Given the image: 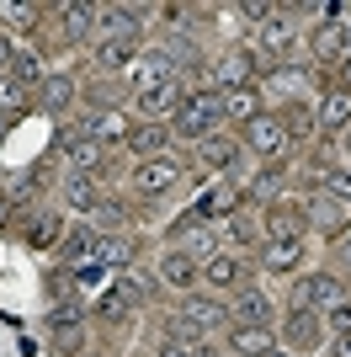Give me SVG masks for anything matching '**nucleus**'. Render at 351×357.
Wrapping results in <instances>:
<instances>
[{"label":"nucleus","mask_w":351,"mask_h":357,"mask_svg":"<svg viewBox=\"0 0 351 357\" xmlns=\"http://www.w3.org/2000/svg\"><path fill=\"white\" fill-rule=\"evenodd\" d=\"M224 102L213 96V91H203V96H187L181 102V112H176V134H187V139H208V128L219 123Z\"/></svg>","instance_id":"1"},{"label":"nucleus","mask_w":351,"mask_h":357,"mask_svg":"<svg viewBox=\"0 0 351 357\" xmlns=\"http://www.w3.org/2000/svg\"><path fill=\"white\" fill-rule=\"evenodd\" d=\"M314 304H330V310H336L341 304V283L336 278H304V283L292 288V310H314Z\"/></svg>","instance_id":"2"},{"label":"nucleus","mask_w":351,"mask_h":357,"mask_svg":"<svg viewBox=\"0 0 351 357\" xmlns=\"http://www.w3.org/2000/svg\"><path fill=\"white\" fill-rule=\"evenodd\" d=\"M250 144L261 149V155H282V144H288V123L282 118H266V112H256V118L245 123Z\"/></svg>","instance_id":"3"},{"label":"nucleus","mask_w":351,"mask_h":357,"mask_svg":"<svg viewBox=\"0 0 351 357\" xmlns=\"http://www.w3.org/2000/svg\"><path fill=\"white\" fill-rule=\"evenodd\" d=\"M213 75H219V86L245 91V86H250V75H256V54H250V48H234V54H224V59L213 64Z\"/></svg>","instance_id":"4"},{"label":"nucleus","mask_w":351,"mask_h":357,"mask_svg":"<svg viewBox=\"0 0 351 357\" xmlns=\"http://www.w3.org/2000/svg\"><path fill=\"white\" fill-rule=\"evenodd\" d=\"M176 160H149L133 171V192H165V187H176Z\"/></svg>","instance_id":"5"},{"label":"nucleus","mask_w":351,"mask_h":357,"mask_svg":"<svg viewBox=\"0 0 351 357\" xmlns=\"http://www.w3.org/2000/svg\"><path fill=\"white\" fill-rule=\"evenodd\" d=\"M133 107H139V112H144V118H165V112H171V107H181V86H149V91H139V96H133Z\"/></svg>","instance_id":"6"},{"label":"nucleus","mask_w":351,"mask_h":357,"mask_svg":"<svg viewBox=\"0 0 351 357\" xmlns=\"http://www.w3.org/2000/svg\"><path fill=\"white\" fill-rule=\"evenodd\" d=\"M234 352L240 357H266L272 352V326H234Z\"/></svg>","instance_id":"7"},{"label":"nucleus","mask_w":351,"mask_h":357,"mask_svg":"<svg viewBox=\"0 0 351 357\" xmlns=\"http://www.w3.org/2000/svg\"><path fill=\"white\" fill-rule=\"evenodd\" d=\"M219 320H224V310L213 298H187L181 304V326H192V331H208V326H219Z\"/></svg>","instance_id":"8"},{"label":"nucleus","mask_w":351,"mask_h":357,"mask_svg":"<svg viewBox=\"0 0 351 357\" xmlns=\"http://www.w3.org/2000/svg\"><path fill=\"white\" fill-rule=\"evenodd\" d=\"M282 336H288L292 347H304V352H309V347L320 342V320H314L309 310H292V320L282 326Z\"/></svg>","instance_id":"9"},{"label":"nucleus","mask_w":351,"mask_h":357,"mask_svg":"<svg viewBox=\"0 0 351 357\" xmlns=\"http://www.w3.org/2000/svg\"><path fill=\"white\" fill-rule=\"evenodd\" d=\"M96 59H102L107 70H128V64H139V54H133V38H107V43L96 48Z\"/></svg>","instance_id":"10"},{"label":"nucleus","mask_w":351,"mask_h":357,"mask_svg":"<svg viewBox=\"0 0 351 357\" xmlns=\"http://www.w3.org/2000/svg\"><path fill=\"white\" fill-rule=\"evenodd\" d=\"M160 278H165V283H171V288H187L192 278H197V261H192L187 251H171V256H165V261H160Z\"/></svg>","instance_id":"11"},{"label":"nucleus","mask_w":351,"mask_h":357,"mask_svg":"<svg viewBox=\"0 0 351 357\" xmlns=\"http://www.w3.org/2000/svg\"><path fill=\"white\" fill-rule=\"evenodd\" d=\"M234 320H240V326H266V320H272V304H266V294H240V304H234Z\"/></svg>","instance_id":"12"},{"label":"nucleus","mask_w":351,"mask_h":357,"mask_svg":"<svg viewBox=\"0 0 351 357\" xmlns=\"http://www.w3.org/2000/svg\"><path fill=\"white\" fill-rule=\"evenodd\" d=\"M149 86H171V59L165 54H144L139 59V91H149Z\"/></svg>","instance_id":"13"},{"label":"nucleus","mask_w":351,"mask_h":357,"mask_svg":"<svg viewBox=\"0 0 351 357\" xmlns=\"http://www.w3.org/2000/svg\"><path fill=\"white\" fill-rule=\"evenodd\" d=\"M70 102H75V80H70V75H48V80H43V107H48V112H64Z\"/></svg>","instance_id":"14"},{"label":"nucleus","mask_w":351,"mask_h":357,"mask_svg":"<svg viewBox=\"0 0 351 357\" xmlns=\"http://www.w3.org/2000/svg\"><path fill=\"white\" fill-rule=\"evenodd\" d=\"M298 256H304V240H272L266 245V267L288 272V267H298Z\"/></svg>","instance_id":"15"},{"label":"nucleus","mask_w":351,"mask_h":357,"mask_svg":"<svg viewBox=\"0 0 351 357\" xmlns=\"http://www.w3.org/2000/svg\"><path fill=\"white\" fill-rule=\"evenodd\" d=\"M86 134L96 144H112V139H128V123H123V112H102V118H91Z\"/></svg>","instance_id":"16"},{"label":"nucleus","mask_w":351,"mask_h":357,"mask_svg":"<svg viewBox=\"0 0 351 357\" xmlns=\"http://www.w3.org/2000/svg\"><path fill=\"white\" fill-rule=\"evenodd\" d=\"M320 123H325V128H341V123H351V91H330V96H325Z\"/></svg>","instance_id":"17"},{"label":"nucleus","mask_w":351,"mask_h":357,"mask_svg":"<svg viewBox=\"0 0 351 357\" xmlns=\"http://www.w3.org/2000/svg\"><path fill=\"white\" fill-rule=\"evenodd\" d=\"M341 48H346V27H341V22H325V27L314 32V54H320V59H336Z\"/></svg>","instance_id":"18"},{"label":"nucleus","mask_w":351,"mask_h":357,"mask_svg":"<svg viewBox=\"0 0 351 357\" xmlns=\"http://www.w3.org/2000/svg\"><path fill=\"white\" fill-rule=\"evenodd\" d=\"M54 342L64 347V352H75V347H80V314H75V310H58V314H54Z\"/></svg>","instance_id":"19"},{"label":"nucleus","mask_w":351,"mask_h":357,"mask_svg":"<svg viewBox=\"0 0 351 357\" xmlns=\"http://www.w3.org/2000/svg\"><path fill=\"white\" fill-rule=\"evenodd\" d=\"M102 22L112 32H123V38H133V32H139V6H107Z\"/></svg>","instance_id":"20"},{"label":"nucleus","mask_w":351,"mask_h":357,"mask_svg":"<svg viewBox=\"0 0 351 357\" xmlns=\"http://www.w3.org/2000/svg\"><path fill=\"white\" fill-rule=\"evenodd\" d=\"M96 160H102V144H96L91 134H75L70 139V165H75V171H86V165H96Z\"/></svg>","instance_id":"21"},{"label":"nucleus","mask_w":351,"mask_h":357,"mask_svg":"<svg viewBox=\"0 0 351 357\" xmlns=\"http://www.w3.org/2000/svg\"><path fill=\"white\" fill-rule=\"evenodd\" d=\"M128 256H133V245H128L123 235H107L102 245H96V261H102V267H123Z\"/></svg>","instance_id":"22"},{"label":"nucleus","mask_w":351,"mask_h":357,"mask_svg":"<svg viewBox=\"0 0 351 357\" xmlns=\"http://www.w3.org/2000/svg\"><path fill=\"white\" fill-rule=\"evenodd\" d=\"M208 283H213V288H234V283H240V261L213 256V261H208Z\"/></svg>","instance_id":"23"},{"label":"nucleus","mask_w":351,"mask_h":357,"mask_svg":"<svg viewBox=\"0 0 351 357\" xmlns=\"http://www.w3.org/2000/svg\"><path fill=\"white\" fill-rule=\"evenodd\" d=\"M256 107H261V102H256V91H229V102H224V112H229V118H240V123H250V118H256Z\"/></svg>","instance_id":"24"},{"label":"nucleus","mask_w":351,"mask_h":357,"mask_svg":"<svg viewBox=\"0 0 351 357\" xmlns=\"http://www.w3.org/2000/svg\"><path fill=\"white\" fill-rule=\"evenodd\" d=\"M96 16H102L96 6H70V11H64V32H70V38H86V27Z\"/></svg>","instance_id":"25"},{"label":"nucleus","mask_w":351,"mask_h":357,"mask_svg":"<svg viewBox=\"0 0 351 357\" xmlns=\"http://www.w3.org/2000/svg\"><path fill=\"white\" fill-rule=\"evenodd\" d=\"M272 235L277 240H304V219H298V213H272Z\"/></svg>","instance_id":"26"},{"label":"nucleus","mask_w":351,"mask_h":357,"mask_svg":"<svg viewBox=\"0 0 351 357\" xmlns=\"http://www.w3.org/2000/svg\"><path fill=\"white\" fill-rule=\"evenodd\" d=\"M133 149H144V155H155V149H165V128L160 123H149V128H139V134H128Z\"/></svg>","instance_id":"27"},{"label":"nucleus","mask_w":351,"mask_h":357,"mask_svg":"<svg viewBox=\"0 0 351 357\" xmlns=\"http://www.w3.org/2000/svg\"><path fill=\"white\" fill-rule=\"evenodd\" d=\"M261 43L272 48V54H282V48L292 43V27H288V22H266V27H261Z\"/></svg>","instance_id":"28"},{"label":"nucleus","mask_w":351,"mask_h":357,"mask_svg":"<svg viewBox=\"0 0 351 357\" xmlns=\"http://www.w3.org/2000/svg\"><path fill=\"white\" fill-rule=\"evenodd\" d=\"M203 160H208V165H219V171H224V165L234 160V144H229V139H203Z\"/></svg>","instance_id":"29"},{"label":"nucleus","mask_w":351,"mask_h":357,"mask_svg":"<svg viewBox=\"0 0 351 357\" xmlns=\"http://www.w3.org/2000/svg\"><path fill=\"white\" fill-rule=\"evenodd\" d=\"M70 203H75V208H96V203H102V192H96L86 176H75V181H70Z\"/></svg>","instance_id":"30"},{"label":"nucleus","mask_w":351,"mask_h":357,"mask_svg":"<svg viewBox=\"0 0 351 357\" xmlns=\"http://www.w3.org/2000/svg\"><path fill=\"white\" fill-rule=\"evenodd\" d=\"M234 203H240V192H229V187H219V192H213V197H208V203H203V208H197V219H203V213H229Z\"/></svg>","instance_id":"31"},{"label":"nucleus","mask_w":351,"mask_h":357,"mask_svg":"<svg viewBox=\"0 0 351 357\" xmlns=\"http://www.w3.org/2000/svg\"><path fill=\"white\" fill-rule=\"evenodd\" d=\"M58 240V219H38L32 224V245H54Z\"/></svg>","instance_id":"32"},{"label":"nucleus","mask_w":351,"mask_h":357,"mask_svg":"<svg viewBox=\"0 0 351 357\" xmlns=\"http://www.w3.org/2000/svg\"><path fill=\"white\" fill-rule=\"evenodd\" d=\"M325 192L336 203H351V176H325Z\"/></svg>","instance_id":"33"},{"label":"nucleus","mask_w":351,"mask_h":357,"mask_svg":"<svg viewBox=\"0 0 351 357\" xmlns=\"http://www.w3.org/2000/svg\"><path fill=\"white\" fill-rule=\"evenodd\" d=\"M123 310H128V294H123V288H117L112 298H102V314H107V320H117Z\"/></svg>","instance_id":"34"},{"label":"nucleus","mask_w":351,"mask_h":357,"mask_svg":"<svg viewBox=\"0 0 351 357\" xmlns=\"http://www.w3.org/2000/svg\"><path fill=\"white\" fill-rule=\"evenodd\" d=\"M0 107H22V86L16 80H0Z\"/></svg>","instance_id":"35"},{"label":"nucleus","mask_w":351,"mask_h":357,"mask_svg":"<svg viewBox=\"0 0 351 357\" xmlns=\"http://www.w3.org/2000/svg\"><path fill=\"white\" fill-rule=\"evenodd\" d=\"M330 326L346 336V331H351V304H336V310H330Z\"/></svg>","instance_id":"36"},{"label":"nucleus","mask_w":351,"mask_h":357,"mask_svg":"<svg viewBox=\"0 0 351 357\" xmlns=\"http://www.w3.org/2000/svg\"><path fill=\"white\" fill-rule=\"evenodd\" d=\"M16 75H22V80H32V75H38V59H32V54H16Z\"/></svg>","instance_id":"37"},{"label":"nucleus","mask_w":351,"mask_h":357,"mask_svg":"<svg viewBox=\"0 0 351 357\" xmlns=\"http://www.w3.org/2000/svg\"><path fill=\"white\" fill-rule=\"evenodd\" d=\"M336 357H351V331H346V336L336 342Z\"/></svg>","instance_id":"38"},{"label":"nucleus","mask_w":351,"mask_h":357,"mask_svg":"<svg viewBox=\"0 0 351 357\" xmlns=\"http://www.w3.org/2000/svg\"><path fill=\"white\" fill-rule=\"evenodd\" d=\"M6 64H11V43H6V38H0V70H6Z\"/></svg>","instance_id":"39"},{"label":"nucleus","mask_w":351,"mask_h":357,"mask_svg":"<svg viewBox=\"0 0 351 357\" xmlns=\"http://www.w3.org/2000/svg\"><path fill=\"white\" fill-rule=\"evenodd\" d=\"M346 91H351V59H346Z\"/></svg>","instance_id":"40"},{"label":"nucleus","mask_w":351,"mask_h":357,"mask_svg":"<svg viewBox=\"0 0 351 357\" xmlns=\"http://www.w3.org/2000/svg\"><path fill=\"white\" fill-rule=\"evenodd\" d=\"M266 357H282V352H266Z\"/></svg>","instance_id":"41"},{"label":"nucleus","mask_w":351,"mask_h":357,"mask_svg":"<svg viewBox=\"0 0 351 357\" xmlns=\"http://www.w3.org/2000/svg\"><path fill=\"white\" fill-rule=\"evenodd\" d=\"M171 357H181V352H171Z\"/></svg>","instance_id":"42"},{"label":"nucleus","mask_w":351,"mask_h":357,"mask_svg":"<svg viewBox=\"0 0 351 357\" xmlns=\"http://www.w3.org/2000/svg\"><path fill=\"white\" fill-rule=\"evenodd\" d=\"M346 43H351V38H346Z\"/></svg>","instance_id":"43"}]
</instances>
